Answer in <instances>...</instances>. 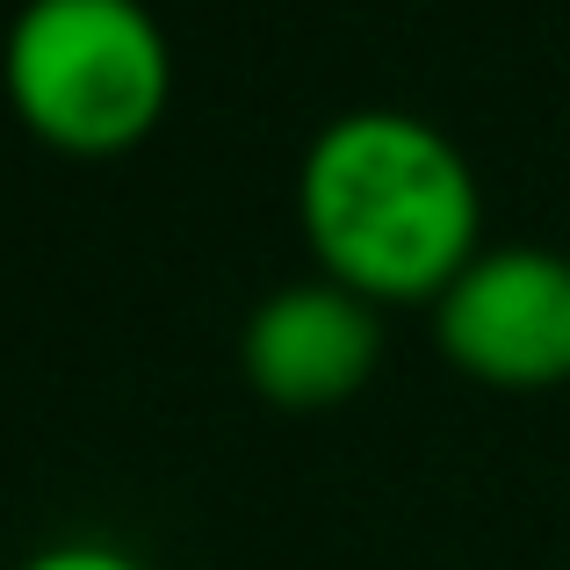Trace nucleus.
Returning <instances> with one entry per match:
<instances>
[{"instance_id": "obj_1", "label": "nucleus", "mask_w": 570, "mask_h": 570, "mask_svg": "<svg viewBox=\"0 0 570 570\" xmlns=\"http://www.w3.org/2000/svg\"><path fill=\"white\" fill-rule=\"evenodd\" d=\"M296 224L325 282L376 311H433L484 253V188L441 124L412 109H347L304 145Z\"/></svg>"}, {"instance_id": "obj_2", "label": "nucleus", "mask_w": 570, "mask_h": 570, "mask_svg": "<svg viewBox=\"0 0 570 570\" xmlns=\"http://www.w3.org/2000/svg\"><path fill=\"white\" fill-rule=\"evenodd\" d=\"M0 87L37 145L66 159L138 153L174 101V43L145 0H22Z\"/></svg>"}, {"instance_id": "obj_3", "label": "nucleus", "mask_w": 570, "mask_h": 570, "mask_svg": "<svg viewBox=\"0 0 570 570\" xmlns=\"http://www.w3.org/2000/svg\"><path fill=\"white\" fill-rule=\"evenodd\" d=\"M433 347L491 390L570 383V253L484 246L433 304Z\"/></svg>"}, {"instance_id": "obj_4", "label": "nucleus", "mask_w": 570, "mask_h": 570, "mask_svg": "<svg viewBox=\"0 0 570 570\" xmlns=\"http://www.w3.org/2000/svg\"><path fill=\"white\" fill-rule=\"evenodd\" d=\"M376 362H383L376 304H362L354 289H340L325 275L267 289L238 325V376H246V390L296 419L340 412L347 397H362Z\"/></svg>"}, {"instance_id": "obj_5", "label": "nucleus", "mask_w": 570, "mask_h": 570, "mask_svg": "<svg viewBox=\"0 0 570 570\" xmlns=\"http://www.w3.org/2000/svg\"><path fill=\"white\" fill-rule=\"evenodd\" d=\"M14 570H145V563L116 542H51V549H37V557H22Z\"/></svg>"}]
</instances>
